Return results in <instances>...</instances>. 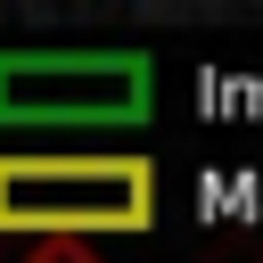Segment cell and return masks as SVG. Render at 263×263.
I'll use <instances>...</instances> for the list:
<instances>
[{
  "mask_svg": "<svg viewBox=\"0 0 263 263\" xmlns=\"http://www.w3.org/2000/svg\"><path fill=\"white\" fill-rule=\"evenodd\" d=\"M156 230L148 156H0V238L90 247Z\"/></svg>",
  "mask_w": 263,
  "mask_h": 263,
  "instance_id": "cell-1",
  "label": "cell"
},
{
  "mask_svg": "<svg viewBox=\"0 0 263 263\" xmlns=\"http://www.w3.org/2000/svg\"><path fill=\"white\" fill-rule=\"evenodd\" d=\"M140 49H8L0 58V123H132L148 115Z\"/></svg>",
  "mask_w": 263,
  "mask_h": 263,
  "instance_id": "cell-2",
  "label": "cell"
},
{
  "mask_svg": "<svg viewBox=\"0 0 263 263\" xmlns=\"http://www.w3.org/2000/svg\"><path fill=\"white\" fill-rule=\"evenodd\" d=\"M25 263H99V255H90V247H33Z\"/></svg>",
  "mask_w": 263,
  "mask_h": 263,
  "instance_id": "cell-3",
  "label": "cell"
}]
</instances>
